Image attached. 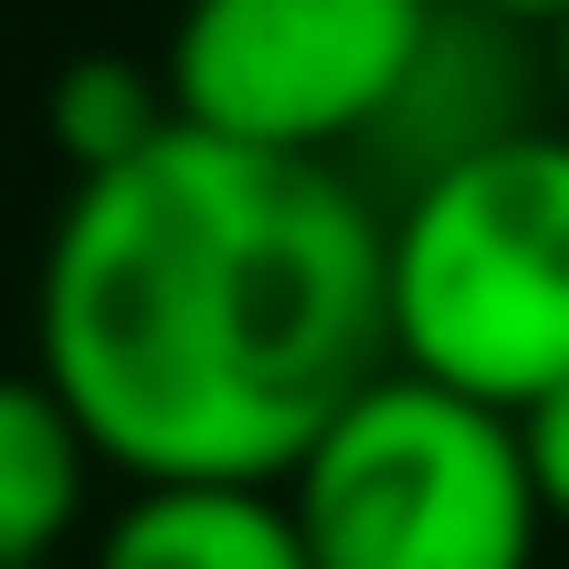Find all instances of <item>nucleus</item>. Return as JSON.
I'll return each instance as SVG.
<instances>
[{
  "mask_svg": "<svg viewBox=\"0 0 569 569\" xmlns=\"http://www.w3.org/2000/svg\"><path fill=\"white\" fill-rule=\"evenodd\" d=\"M390 359V222L338 159L180 117L63 190L32 369L127 486H284Z\"/></svg>",
  "mask_w": 569,
  "mask_h": 569,
  "instance_id": "obj_1",
  "label": "nucleus"
},
{
  "mask_svg": "<svg viewBox=\"0 0 569 569\" xmlns=\"http://www.w3.org/2000/svg\"><path fill=\"white\" fill-rule=\"evenodd\" d=\"M390 348L528 411L569 380V127H486L390 211Z\"/></svg>",
  "mask_w": 569,
  "mask_h": 569,
  "instance_id": "obj_2",
  "label": "nucleus"
},
{
  "mask_svg": "<svg viewBox=\"0 0 569 569\" xmlns=\"http://www.w3.org/2000/svg\"><path fill=\"white\" fill-rule=\"evenodd\" d=\"M317 569H538V507L517 411L390 359L284 475Z\"/></svg>",
  "mask_w": 569,
  "mask_h": 569,
  "instance_id": "obj_3",
  "label": "nucleus"
},
{
  "mask_svg": "<svg viewBox=\"0 0 569 569\" xmlns=\"http://www.w3.org/2000/svg\"><path fill=\"white\" fill-rule=\"evenodd\" d=\"M443 53V0H180L169 106L211 138L338 159L422 96Z\"/></svg>",
  "mask_w": 569,
  "mask_h": 569,
  "instance_id": "obj_4",
  "label": "nucleus"
},
{
  "mask_svg": "<svg viewBox=\"0 0 569 569\" xmlns=\"http://www.w3.org/2000/svg\"><path fill=\"white\" fill-rule=\"evenodd\" d=\"M96 432L42 369H0V569H63L96 507Z\"/></svg>",
  "mask_w": 569,
  "mask_h": 569,
  "instance_id": "obj_5",
  "label": "nucleus"
},
{
  "mask_svg": "<svg viewBox=\"0 0 569 569\" xmlns=\"http://www.w3.org/2000/svg\"><path fill=\"white\" fill-rule=\"evenodd\" d=\"M84 569H317L284 486H138Z\"/></svg>",
  "mask_w": 569,
  "mask_h": 569,
  "instance_id": "obj_6",
  "label": "nucleus"
},
{
  "mask_svg": "<svg viewBox=\"0 0 569 569\" xmlns=\"http://www.w3.org/2000/svg\"><path fill=\"white\" fill-rule=\"evenodd\" d=\"M42 127H53V159L74 169V180H96V169L138 159L148 138H169L180 106H169V74H159V63H138V53H74L53 74Z\"/></svg>",
  "mask_w": 569,
  "mask_h": 569,
  "instance_id": "obj_7",
  "label": "nucleus"
},
{
  "mask_svg": "<svg viewBox=\"0 0 569 569\" xmlns=\"http://www.w3.org/2000/svg\"><path fill=\"white\" fill-rule=\"evenodd\" d=\"M517 443H528V475H538V507H549V528H569V380L538 390V401L517 411Z\"/></svg>",
  "mask_w": 569,
  "mask_h": 569,
  "instance_id": "obj_8",
  "label": "nucleus"
},
{
  "mask_svg": "<svg viewBox=\"0 0 569 569\" xmlns=\"http://www.w3.org/2000/svg\"><path fill=\"white\" fill-rule=\"evenodd\" d=\"M453 11H486V21H528V32H538V21H559L569 0H453Z\"/></svg>",
  "mask_w": 569,
  "mask_h": 569,
  "instance_id": "obj_9",
  "label": "nucleus"
},
{
  "mask_svg": "<svg viewBox=\"0 0 569 569\" xmlns=\"http://www.w3.org/2000/svg\"><path fill=\"white\" fill-rule=\"evenodd\" d=\"M538 32H549V84H559V106H569V11L538 21Z\"/></svg>",
  "mask_w": 569,
  "mask_h": 569,
  "instance_id": "obj_10",
  "label": "nucleus"
}]
</instances>
